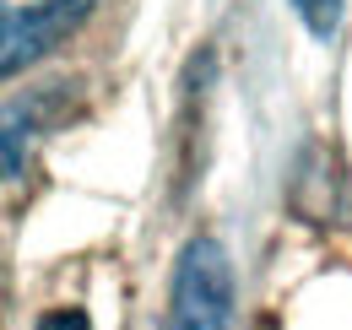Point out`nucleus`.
<instances>
[{"label": "nucleus", "instance_id": "f257e3e1", "mask_svg": "<svg viewBox=\"0 0 352 330\" xmlns=\"http://www.w3.org/2000/svg\"><path fill=\"white\" fill-rule=\"evenodd\" d=\"M174 330H239V303H233V265L217 239H190L174 271Z\"/></svg>", "mask_w": 352, "mask_h": 330}, {"label": "nucleus", "instance_id": "f03ea898", "mask_svg": "<svg viewBox=\"0 0 352 330\" xmlns=\"http://www.w3.org/2000/svg\"><path fill=\"white\" fill-rule=\"evenodd\" d=\"M92 6L98 0H33V6L0 0V82L22 76L28 65L54 54L92 16Z\"/></svg>", "mask_w": 352, "mask_h": 330}, {"label": "nucleus", "instance_id": "7ed1b4c3", "mask_svg": "<svg viewBox=\"0 0 352 330\" xmlns=\"http://www.w3.org/2000/svg\"><path fill=\"white\" fill-rule=\"evenodd\" d=\"M293 11L304 16V28L314 38H331L336 22H342V0H293Z\"/></svg>", "mask_w": 352, "mask_h": 330}, {"label": "nucleus", "instance_id": "20e7f679", "mask_svg": "<svg viewBox=\"0 0 352 330\" xmlns=\"http://www.w3.org/2000/svg\"><path fill=\"white\" fill-rule=\"evenodd\" d=\"M38 330H92V320L82 309H49L44 320H38Z\"/></svg>", "mask_w": 352, "mask_h": 330}]
</instances>
